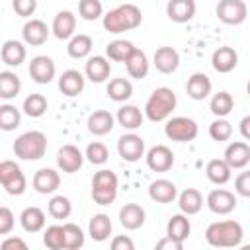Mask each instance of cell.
<instances>
[{
  "label": "cell",
  "instance_id": "6da1fadb",
  "mask_svg": "<svg viewBox=\"0 0 250 250\" xmlns=\"http://www.w3.org/2000/svg\"><path fill=\"white\" fill-rule=\"evenodd\" d=\"M104 29L109 33H123L137 29L143 23V14L135 4H121L102 16Z\"/></svg>",
  "mask_w": 250,
  "mask_h": 250
},
{
  "label": "cell",
  "instance_id": "7a4b0ae2",
  "mask_svg": "<svg viewBox=\"0 0 250 250\" xmlns=\"http://www.w3.org/2000/svg\"><path fill=\"white\" fill-rule=\"evenodd\" d=\"M244 229L238 221H215L205 229V240L207 244L215 248H232L242 242Z\"/></svg>",
  "mask_w": 250,
  "mask_h": 250
},
{
  "label": "cell",
  "instance_id": "3957f363",
  "mask_svg": "<svg viewBox=\"0 0 250 250\" xmlns=\"http://www.w3.org/2000/svg\"><path fill=\"white\" fill-rule=\"evenodd\" d=\"M176 104H178L176 92L168 86H160L148 96V100L145 104V115L152 123L166 121L172 115V111L176 109Z\"/></svg>",
  "mask_w": 250,
  "mask_h": 250
},
{
  "label": "cell",
  "instance_id": "277c9868",
  "mask_svg": "<svg viewBox=\"0 0 250 250\" xmlns=\"http://www.w3.org/2000/svg\"><path fill=\"white\" fill-rule=\"evenodd\" d=\"M12 150L20 160H39L47 152V137L41 131H25L14 141Z\"/></svg>",
  "mask_w": 250,
  "mask_h": 250
},
{
  "label": "cell",
  "instance_id": "5b68a950",
  "mask_svg": "<svg viewBox=\"0 0 250 250\" xmlns=\"http://www.w3.org/2000/svg\"><path fill=\"white\" fill-rule=\"evenodd\" d=\"M119 191V180L111 170H98L92 178V199L98 205H111Z\"/></svg>",
  "mask_w": 250,
  "mask_h": 250
},
{
  "label": "cell",
  "instance_id": "8992f818",
  "mask_svg": "<svg viewBox=\"0 0 250 250\" xmlns=\"http://www.w3.org/2000/svg\"><path fill=\"white\" fill-rule=\"evenodd\" d=\"M199 127L191 117H184V115H176V117H168L166 125H164V135L170 141L176 143H189L197 137Z\"/></svg>",
  "mask_w": 250,
  "mask_h": 250
},
{
  "label": "cell",
  "instance_id": "52a82bcc",
  "mask_svg": "<svg viewBox=\"0 0 250 250\" xmlns=\"http://www.w3.org/2000/svg\"><path fill=\"white\" fill-rule=\"evenodd\" d=\"M0 186L10 195H21L27 188L25 174L14 160H2L0 162Z\"/></svg>",
  "mask_w": 250,
  "mask_h": 250
},
{
  "label": "cell",
  "instance_id": "ba28073f",
  "mask_svg": "<svg viewBox=\"0 0 250 250\" xmlns=\"http://www.w3.org/2000/svg\"><path fill=\"white\" fill-rule=\"evenodd\" d=\"M217 18L227 25H240L248 18V6L244 0H219Z\"/></svg>",
  "mask_w": 250,
  "mask_h": 250
},
{
  "label": "cell",
  "instance_id": "9c48e42d",
  "mask_svg": "<svg viewBox=\"0 0 250 250\" xmlns=\"http://www.w3.org/2000/svg\"><path fill=\"white\" fill-rule=\"evenodd\" d=\"M117 152L125 162H139L145 156V139L137 133H125L117 139Z\"/></svg>",
  "mask_w": 250,
  "mask_h": 250
},
{
  "label": "cell",
  "instance_id": "30bf717a",
  "mask_svg": "<svg viewBox=\"0 0 250 250\" xmlns=\"http://www.w3.org/2000/svg\"><path fill=\"white\" fill-rule=\"evenodd\" d=\"M205 203L215 215H229L236 209V195L225 188H215L207 193Z\"/></svg>",
  "mask_w": 250,
  "mask_h": 250
},
{
  "label": "cell",
  "instance_id": "8fae6325",
  "mask_svg": "<svg viewBox=\"0 0 250 250\" xmlns=\"http://www.w3.org/2000/svg\"><path fill=\"white\" fill-rule=\"evenodd\" d=\"M27 70H29V76L33 78V82H37V84H49L57 74L55 61L51 57H47V55L33 57Z\"/></svg>",
  "mask_w": 250,
  "mask_h": 250
},
{
  "label": "cell",
  "instance_id": "7c38bea8",
  "mask_svg": "<svg viewBox=\"0 0 250 250\" xmlns=\"http://www.w3.org/2000/svg\"><path fill=\"white\" fill-rule=\"evenodd\" d=\"M82 164H84V154L80 152L78 146L64 145V146L59 148V152H57V166H59L61 172L74 174V172H78L82 168Z\"/></svg>",
  "mask_w": 250,
  "mask_h": 250
},
{
  "label": "cell",
  "instance_id": "4fadbf2b",
  "mask_svg": "<svg viewBox=\"0 0 250 250\" xmlns=\"http://www.w3.org/2000/svg\"><path fill=\"white\" fill-rule=\"evenodd\" d=\"M232 170H244L250 164V145L246 141H232L225 148V158H223Z\"/></svg>",
  "mask_w": 250,
  "mask_h": 250
},
{
  "label": "cell",
  "instance_id": "5bb4252c",
  "mask_svg": "<svg viewBox=\"0 0 250 250\" xmlns=\"http://www.w3.org/2000/svg\"><path fill=\"white\" fill-rule=\"evenodd\" d=\"M145 158H146V166L152 172H168L174 166V152L166 145H156L148 148Z\"/></svg>",
  "mask_w": 250,
  "mask_h": 250
},
{
  "label": "cell",
  "instance_id": "9a60e30c",
  "mask_svg": "<svg viewBox=\"0 0 250 250\" xmlns=\"http://www.w3.org/2000/svg\"><path fill=\"white\" fill-rule=\"evenodd\" d=\"M49 33H51V29L47 27V23H45L43 20H35V18L27 20V21L23 23V27H21L23 43H25V45H31V47L43 45V43L47 41Z\"/></svg>",
  "mask_w": 250,
  "mask_h": 250
},
{
  "label": "cell",
  "instance_id": "2e32d148",
  "mask_svg": "<svg viewBox=\"0 0 250 250\" xmlns=\"http://www.w3.org/2000/svg\"><path fill=\"white\" fill-rule=\"evenodd\" d=\"M84 74L88 80L96 82V84H102L109 78L111 74V64H109V59L102 57V55H94V57H88L86 61V66H84Z\"/></svg>",
  "mask_w": 250,
  "mask_h": 250
},
{
  "label": "cell",
  "instance_id": "e0dca14e",
  "mask_svg": "<svg viewBox=\"0 0 250 250\" xmlns=\"http://www.w3.org/2000/svg\"><path fill=\"white\" fill-rule=\"evenodd\" d=\"M195 0H168L166 16L174 23H188L195 16Z\"/></svg>",
  "mask_w": 250,
  "mask_h": 250
},
{
  "label": "cell",
  "instance_id": "ac0fdd59",
  "mask_svg": "<svg viewBox=\"0 0 250 250\" xmlns=\"http://www.w3.org/2000/svg\"><path fill=\"white\" fill-rule=\"evenodd\" d=\"M74 29H76V16L70 12V10H61L55 18H53V23H51V31L57 39L61 41H66L74 35Z\"/></svg>",
  "mask_w": 250,
  "mask_h": 250
},
{
  "label": "cell",
  "instance_id": "d6986e66",
  "mask_svg": "<svg viewBox=\"0 0 250 250\" xmlns=\"http://www.w3.org/2000/svg\"><path fill=\"white\" fill-rule=\"evenodd\" d=\"M152 62L156 66L158 72L162 74H172L178 70L180 66V53L174 49V47H158L154 51V57H152Z\"/></svg>",
  "mask_w": 250,
  "mask_h": 250
},
{
  "label": "cell",
  "instance_id": "ffe728a7",
  "mask_svg": "<svg viewBox=\"0 0 250 250\" xmlns=\"http://www.w3.org/2000/svg\"><path fill=\"white\" fill-rule=\"evenodd\" d=\"M84 86H86V78L80 70L68 68L59 76V90L68 98H74V96L82 94Z\"/></svg>",
  "mask_w": 250,
  "mask_h": 250
},
{
  "label": "cell",
  "instance_id": "44dd1931",
  "mask_svg": "<svg viewBox=\"0 0 250 250\" xmlns=\"http://www.w3.org/2000/svg\"><path fill=\"white\" fill-rule=\"evenodd\" d=\"M33 189L37 191V193H43V195H47V193H53V191H57L59 189V186H61V176H59V172L57 170H53V168H41V170H37L35 174H33Z\"/></svg>",
  "mask_w": 250,
  "mask_h": 250
},
{
  "label": "cell",
  "instance_id": "7402d4cb",
  "mask_svg": "<svg viewBox=\"0 0 250 250\" xmlns=\"http://www.w3.org/2000/svg\"><path fill=\"white\" fill-rule=\"evenodd\" d=\"M211 64L217 72L221 74H227V72H232L238 64V53L232 49V47H219L213 51V57H211Z\"/></svg>",
  "mask_w": 250,
  "mask_h": 250
},
{
  "label": "cell",
  "instance_id": "603a6c76",
  "mask_svg": "<svg viewBox=\"0 0 250 250\" xmlns=\"http://www.w3.org/2000/svg\"><path fill=\"white\" fill-rule=\"evenodd\" d=\"M145 219H146V213H145V209L139 203H125L119 209V223L127 230L141 229L145 225Z\"/></svg>",
  "mask_w": 250,
  "mask_h": 250
},
{
  "label": "cell",
  "instance_id": "cb8c5ba5",
  "mask_svg": "<svg viewBox=\"0 0 250 250\" xmlns=\"http://www.w3.org/2000/svg\"><path fill=\"white\" fill-rule=\"evenodd\" d=\"M113 125H115V117L107 109H94L88 115V131L96 137H104L111 133Z\"/></svg>",
  "mask_w": 250,
  "mask_h": 250
},
{
  "label": "cell",
  "instance_id": "d4e9b609",
  "mask_svg": "<svg viewBox=\"0 0 250 250\" xmlns=\"http://www.w3.org/2000/svg\"><path fill=\"white\" fill-rule=\"evenodd\" d=\"M178 195V188L174 182L166 180V178H158L154 182H150L148 186V197L156 203H172Z\"/></svg>",
  "mask_w": 250,
  "mask_h": 250
},
{
  "label": "cell",
  "instance_id": "484cf974",
  "mask_svg": "<svg viewBox=\"0 0 250 250\" xmlns=\"http://www.w3.org/2000/svg\"><path fill=\"white\" fill-rule=\"evenodd\" d=\"M211 78L205 74V72H193L189 78H188V84H186V92L191 100L195 102H201L205 100L209 94H211Z\"/></svg>",
  "mask_w": 250,
  "mask_h": 250
},
{
  "label": "cell",
  "instance_id": "4316f807",
  "mask_svg": "<svg viewBox=\"0 0 250 250\" xmlns=\"http://www.w3.org/2000/svg\"><path fill=\"white\" fill-rule=\"evenodd\" d=\"M0 57H2V62L8 64V66H20L25 57H27V51H25V45L21 41H16V39H8L0 45Z\"/></svg>",
  "mask_w": 250,
  "mask_h": 250
},
{
  "label": "cell",
  "instance_id": "83f0119b",
  "mask_svg": "<svg viewBox=\"0 0 250 250\" xmlns=\"http://www.w3.org/2000/svg\"><path fill=\"white\" fill-rule=\"evenodd\" d=\"M148 57L143 49H133V53L129 55V59L125 61V68H127V74L135 80H143L146 74H148Z\"/></svg>",
  "mask_w": 250,
  "mask_h": 250
},
{
  "label": "cell",
  "instance_id": "f1b7e54d",
  "mask_svg": "<svg viewBox=\"0 0 250 250\" xmlns=\"http://www.w3.org/2000/svg\"><path fill=\"white\" fill-rule=\"evenodd\" d=\"M176 197H178L180 213H184V215H197L201 211V207H203V195L195 188H186Z\"/></svg>",
  "mask_w": 250,
  "mask_h": 250
},
{
  "label": "cell",
  "instance_id": "f546056e",
  "mask_svg": "<svg viewBox=\"0 0 250 250\" xmlns=\"http://www.w3.org/2000/svg\"><path fill=\"white\" fill-rule=\"evenodd\" d=\"M117 123L123 127V129H129V131H135L143 125V119H145V113L137 107V105H131V104H125L117 109V115H115Z\"/></svg>",
  "mask_w": 250,
  "mask_h": 250
},
{
  "label": "cell",
  "instance_id": "4dcf8cb0",
  "mask_svg": "<svg viewBox=\"0 0 250 250\" xmlns=\"http://www.w3.org/2000/svg\"><path fill=\"white\" fill-rule=\"evenodd\" d=\"M20 225L25 232H39L45 229V213L43 209L31 205V207H25L21 213H20Z\"/></svg>",
  "mask_w": 250,
  "mask_h": 250
},
{
  "label": "cell",
  "instance_id": "1f68e13d",
  "mask_svg": "<svg viewBox=\"0 0 250 250\" xmlns=\"http://www.w3.org/2000/svg\"><path fill=\"white\" fill-rule=\"evenodd\" d=\"M205 174H207V180L215 186H223L230 180L232 176V168L223 160V158H213L207 162L205 166Z\"/></svg>",
  "mask_w": 250,
  "mask_h": 250
},
{
  "label": "cell",
  "instance_id": "d6a6232c",
  "mask_svg": "<svg viewBox=\"0 0 250 250\" xmlns=\"http://www.w3.org/2000/svg\"><path fill=\"white\" fill-rule=\"evenodd\" d=\"M111 230H113V225H111L109 215H105V213H96L90 219V223H88V232H90V236L96 242L107 240L109 234H111Z\"/></svg>",
  "mask_w": 250,
  "mask_h": 250
},
{
  "label": "cell",
  "instance_id": "836d02e7",
  "mask_svg": "<svg viewBox=\"0 0 250 250\" xmlns=\"http://www.w3.org/2000/svg\"><path fill=\"white\" fill-rule=\"evenodd\" d=\"M191 232V225H189V219L188 215L184 213H176L170 217L168 225H166V236L178 240V242H184Z\"/></svg>",
  "mask_w": 250,
  "mask_h": 250
},
{
  "label": "cell",
  "instance_id": "e575fe53",
  "mask_svg": "<svg viewBox=\"0 0 250 250\" xmlns=\"http://www.w3.org/2000/svg\"><path fill=\"white\" fill-rule=\"evenodd\" d=\"M92 47H94L92 37L86 35V33H78V35H72V37L68 39L66 51H68V55H70L72 59H86V57H90Z\"/></svg>",
  "mask_w": 250,
  "mask_h": 250
},
{
  "label": "cell",
  "instance_id": "d590c367",
  "mask_svg": "<svg viewBox=\"0 0 250 250\" xmlns=\"http://www.w3.org/2000/svg\"><path fill=\"white\" fill-rule=\"evenodd\" d=\"M107 98L121 104V102H127L131 96H133V84L127 80V78H111L107 82Z\"/></svg>",
  "mask_w": 250,
  "mask_h": 250
},
{
  "label": "cell",
  "instance_id": "8d00e7d4",
  "mask_svg": "<svg viewBox=\"0 0 250 250\" xmlns=\"http://www.w3.org/2000/svg\"><path fill=\"white\" fill-rule=\"evenodd\" d=\"M21 90V80L16 72L4 70L0 72V98L2 100H14Z\"/></svg>",
  "mask_w": 250,
  "mask_h": 250
},
{
  "label": "cell",
  "instance_id": "74e56055",
  "mask_svg": "<svg viewBox=\"0 0 250 250\" xmlns=\"http://www.w3.org/2000/svg\"><path fill=\"white\" fill-rule=\"evenodd\" d=\"M135 45L127 39H115L111 43H107L105 47V57L109 61H115V62H125L129 59V55L133 53Z\"/></svg>",
  "mask_w": 250,
  "mask_h": 250
},
{
  "label": "cell",
  "instance_id": "f35d334b",
  "mask_svg": "<svg viewBox=\"0 0 250 250\" xmlns=\"http://www.w3.org/2000/svg\"><path fill=\"white\" fill-rule=\"evenodd\" d=\"M234 107V98L229 94V92H217L213 98H211V104H209V109L215 117H227Z\"/></svg>",
  "mask_w": 250,
  "mask_h": 250
},
{
  "label": "cell",
  "instance_id": "ab89813d",
  "mask_svg": "<svg viewBox=\"0 0 250 250\" xmlns=\"http://www.w3.org/2000/svg\"><path fill=\"white\" fill-rule=\"evenodd\" d=\"M47 105H49V104H47V98H45L43 94H29V96L23 100L21 109H23V113H25V115H29V117L37 119V117L45 115Z\"/></svg>",
  "mask_w": 250,
  "mask_h": 250
},
{
  "label": "cell",
  "instance_id": "60d3db41",
  "mask_svg": "<svg viewBox=\"0 0 250 250\" xmlns=\"http://www.w3.org/2000/svg\"><path fill=\"white\" fill-rule=\"evenodd\" d=\"M47 213L53 219H68L72 213V203L66 195H55L47 203Z\"/></svg>",
  "mask_w": 250,
  "mask_h": 250
},
{
  "label": "cell",
  "instance_id": "b9f144b4",
  "mask_svg": "<svg viewBox=\"0 0 250 250\" xmlns=\"http://www.w3.org/2000/svg\"><path fill=\"white\" fill-rule=\"evenodd\" d=\"M62 232H64V250H78L84 246V230L78 225L64 223Z\"/></svg>",
  "mask_w": 250,
  "mask_h": 250
},
{
  "label": "cell",
  "instance_id": "7bdbcfd3",
  "mask_svg": "<svg viewBox=\"0 0 250 250\" xmlns=\"http://www.w3.org/2000/svg\"><path fill=\"white\" fill-rule=\"evenodd\" d=\"M21 121V113L16 105L4 104L0 105V129L2 131H14Z\"/></svg>",
  "mask_w": 250,
  "mask_h": 250
},
{
  "label": "cell",
  "instance_id": "ee69618b",
  "mask_svg": "<svg viewBox=\"0 0 250 250\" xmlns=\"http://www.w3.org/2000/svg\"><path fill=\"white\" fill-rule=\"evenodd\" d=\"M84 158H86L90 164L102 166V164L107 162V158H109V150H107V146H105L104 143L94 141V143H90V145L86 146V150H84Z\"/></svg>",
  "mask_w": 250,
  "mask_h": 250
},
{
  "label": "cell",
  "instance_id": "f6af8a7d",
  "mask_svg": "<svg viewBox=\"0 0 250 250\" xmlns=\"http://www.w3.org/2000/svg\"><path fill=\"white\" fill-rule=\"evenodd\" d=\"M78 14L86 21H96L104 16V4H102V0H80Z\"/></svg>",
  "mask_w": 250,
  "mask_h": 250
},
{
  "label": "cell",
  "instance_id": "bcb514c9",
  "mask_svg": "<svg viewBox=\"0 0 250 250\" xmlns=\"http://www.w3.org/2000/svg\"><path fill=\"white\" fill-rule=\"evenodd\" d=\"M43 244L49 250H62L64 248V232L62 225H51L43 232Z\"/></svg>",
  "mask_w": 250,
  "mask_h": 250
},
{
  "label": "cell",
  "instance_id": "7dc6e473",
  "mask_svg": "<svg viewBox=\"0 0 250 250\" xmlns=\"http://www.w3.org/2000/svg\"><path fill=\"white\" fill-rule=\"evenodd\" d=\"M209 137L217 143H225L232 137V125L225 119V117H217L211 125H209Z\"/></svg>",
  "mask_w": 250,
  "mask_h": 250
},
{
  "label": "cell",
  "instance_id": "c3c4849f",
  "mask_svg": "<svg viewBox=\"0 0 250 250\" xmlns=\"http://www.w3.org/2000/svg\"><path fill=\"white\" fill-rule=\"evenodd\" d=\"M12 8L21 18H31L37 10V0H12Z\"/></svg>",
  "mask_w": 250,
  "mask_h": 250
},
{
  "label": "cell",
  "instance_id": "681fc988",
  "mask_svg": "<svg viewBox=\"0 0 250 250\" xmlns=\"http://www.w3.org/2000/svg\"><path fill=\"white\" fill-rule=\"evenodd\" d=\"M16 217L10 207H0V234H10L14 230Z\"/></svg>",
  "mask_w": 250,
  "mask_h": 250
},
{
  "label": "cell",
  "instance_id": "f907efd6",
  "mask_svg": "<svg viewBox=\"0 0 250 250\" xmlns=\"http://www.w3.org/2000/svg\"><path fill=\"white\" fill-rule=\"evenodd\" d=\"M234 191L240 197H250V172H240L234 180Z\"/></svg>",
  "mask_w": 250,
  "mask_h": 250
},
{
  "label": "cell",
  "instance_id": "816d5d0a",
  "mask_svg": "<svg viewBox=\"0 0 250 250\" xmlns=\"http://www.w3.org/2000/svg\"><path fill=\"white\" fill-rule=\"evenodd\" d=\"M111 250H135V242L127 234H117L111 240Z\"/></svg>",
  "mask_w": 250,
  "mask_h": 250
},
{
  "label": "cell",
  "instance_id": "f5cc1de1",
  "mask_svg": "<svg viewBox=\"0 0 250 250\" xmlns=\"http://www.w3.org/2000/svg\"><path fill=\"white\" fill-rule=\"evenodd\" d=\"M156 248L158 250H182L184 248V242H178V240H174L170 236H164V238H160L156 242Z\"/></svg>",
  "mask_w": 250,
  "mask_h": 250
},
{
  "label": "cell",
  "instance_id": "db71d44e",
  "mask_svg": "<svg viewBox=\"0 0 250 250\" xmlns=\"http://www.w3.org/2000/svg\"><path fill=\"white\" fill-rule=\"evenodd\" d=\"M2 248H4V250H10V248L25 250V248H27V244H25V240H23V238H20V236H8L6 240H2Z\"/></svg>",
  "mask_w": 250,
  "mask_h": 250
},
{
  "label": "cell",
  "instance_id": "11a10c76",
  "mask_svg": "<svg viewBox=\"0 0 250 250\" xmlns=\"http://www.w3.org/2000/svg\"><path fill=\"white\" fill-rule=\"evenodd\" d=\"M240 135H242V139L250 141V115H244L240 119Z\"/></svg>",
  "mask_w": 250,
  "mask_h": 250
}]
</instances>
